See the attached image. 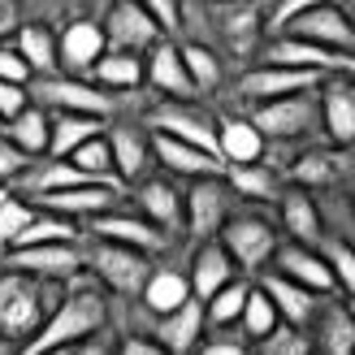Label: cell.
I'll list each match as a JSON object with an SVG mask.
<instances>
[{
    "label": "cell",
    "instance_id": "obj_3",
    "mask_svg": "<svg viewBox=\"0 0 355 355\" xmlns=\"http://www.w3.org/2000/svg\"><path fill=\"white\" fill-rule=\"evenodd\" d=\"M316 87L312 92H291V96H273V100L252 104L247 117L264 135V144H295V139H304L316 126Z\"/></svg>",
    "mask_w": 355,
    "mask_h": 355
},
{
    "label": "cell",
    "instance_id": "obj_8",
    "mask_svg": "<svg viewBox=\"0 0 355 355\" xmlns=\"http://www.w3.org/2000/svg\"><path fill=\"white\" fill-rule=\"evenodd\" d=\"M316 121L329 135L334 148H355V78L351 74H325L316 87Z\"/></svg>",
    "mask_w": 355,
    "mask_h": 355
},
{
    "label": "cell",
    "instance_id": "obj_4",
    "mask_svg": "<svg viewBox=\"0 0 355 355\" xmlns=\"http://www.w3.org/2000/svg\"><path fill=\"white\" fill-rule=\"evenodd\" d=\"M83 269H92L109 291L135 299L139 291H144L148 273H152V260H148V252H139V247H130V243L96 239V243H92V252L83 256Z\"/></svg>",
    "mask_w": 355,
    "mask_h": 355
},
{
    "label": "cell",
    "instance_id": "obj_47",
    "mask_svg": "<svg viewBox=\"0 0 355 355\" xmlns=\"http://www.w3.org/2000/svg\"><path fill=\"white\" fill-rule=\"evenodd\" d=\"M26 104H31V92H26V83L0 78V121H9L17 109H26Z\"/></svg>",
    "mask_w": 355,
    "mask_h": 355
},
{
    "label": "cell",
    "instance_id": "obj_41",
    "mask_svg": "<svg viewBox=\"0 0 355 355\" xmlns=\"http://www.w3.org/2000/svg\"><path fill=\"white\" fill-rule=\"evenodd\" d=\"M182 48V65H187V74H191V87H195V96H208V92H217V83H221V65L217 57L204 48V44H178Z\"/></svg>",
    "mask_w": 355,
    "mask_h": 355
},
{
    "label": "cell",
    "instance_id": "obj_21",
    "mask_svg": "<svg viewBox=\"0 0 355 355\" xmlns=\"http://www.w3.org/2000/svg\"><path fill=\"white\" fill-rule=\"evenodd\" d=\"M139 208H144V217L152 225H161L165 234L173 230H187V204H182V191H178L169 178H144L135 191Z\"/></svg>",
    "mask_w": 355,
    "mask_h": 355
},
{
    "label": "cell",
    "instance_id": "obj_29",
    "mask_svg": "<svg viewBox=\"0 0 355 355\" xmlns=\"http://www.w3.org/2000/svg\"><path fill=\"white\" fill-rule=\"evenodd\" d=\"M343 173H347V156H343V148H312V152H304V156H295L291 182L316 191V187L338 182Z\"/></svg>",
    "mask_w": 355,
    "mask_h": 355
},
{
    "label": "cell",
    "instance_id": "obj_54",
    "mask_svg": "<svg viewBox=\"0 0 355 355\" xmlns=\"http://www.w3.org/2000/svg\"><path fill=\"white\" fill-rule=\"evenodd\" d=\"M338 5H343V9H347L351 17H355V0H338Z\"/></svg>",
    "mask_w": 355,
    "mask_h": 355
},
{
    "label": "cell",
    "instance_id": "obj_57",
    "mask_svg": "<svg viewBox=\"0 0 355 355\" xmlns=\"http://www.w3.org/2000/svg\"><path fill=\"white\" fill-rule=\"evenodd\" d=\"M0 126H5V121H0Z\"/></svg>",
    "mask_w": 355,
    "mask_h": 355
},
{
    "label": "cell",
    "instance_id": "obj_10",
    "mask_svg": "<svg viewBox=\"0 0 355 355\" xmlns=\"http://www.w3.org/2000/svg\"><path fill=\"white\" fill-rule=\"evenodd\" d=\"M35 208H48V212H61L69 221H92L96 212L113 208L117 200V182H100V178H87V182H69L57 191H44V195H31Z\"/></svg>",
    "mask_w": 355,
    "mask_h": 355
},
{
    "label": "cell",
    "instance_id": "obj_36",
    "mask_svg": "<svg viewBox=\"0 0 355 355\" xmlns=\"http://www.w3.org/2000/svg\"><path fill=\"white\" fill-rule=\"evenodd\" d=\"M139 299H144V308L152 316H161V312L178 308L182 299H191V282L182 273H173V269H152L148 282H144V291H139Z\"/></svg>",
    "mask_w": 355,
    "mask_h": 355
},
{
    "label": "cell",
    "instance_id": "obj_13",
    "mask_svg": "<svg viewBox=\"0 0 355 355\" xmlns=\"http://www.w3.org/2000/svg\"><path fill=\"white\" fill-rule=\"evenodd\" d=\"M100 31H104V44H109V48H126V52H148L165 35L161 22H156L139 0H117Z\"/></svg>",
    "mask_w": 355,
    "mask_h": 355
},
{
    "label": "cell",
    "instance_id": "obj_46",
    "mask_svg": "<svg viewBox=\"0 0 355 355\" xmlns=\"http://www.w3.org/2000/svg\"><path fill=\"white\" fill-rule=\"evenodd\" d=\"M225 338H208V329H204V338H200V347L195 351H204V355H243L247 351V338H243V329L239 334H230L234 325H217Z\"/></svg>",
    "mask_w": 355,
    "mask_h": 355
},
{
    "label": "cell",
    "instance_id": "obj_31",
    "mask_svg": "<svg viewBox=\"0 0 355 355\" xmlns=\"http://www.w3.org/2000/svg\"><path fill=\"white\" fill-rule=\"evenodd\" d=\"M92 135H104L100 113H52V135H48V156H69Z\"/></svg>",
    "mask_w": 355,
    "mask_h": 355
},
{
    "label": "cell",
    "instance_id": "obj_40",
    "mask_svg": "<svg viewBox=\"0 0 355 355\" xmlns=\"http://www.w3.org/2000/svg\"><path fill=\"white\" fill-rule=\"evenodd\" d=\"M69 161H74L87 178H100V182H117L113 173V148H109V135H92L87 144H78L69 152Z\"/></svg>",
    "mask_w": 355,
    "mask_h": 355
},
{
    "label": "cell",
    "instance_id": "obj_5",
    "mask_svg": "<svg viewBox=\"0 0 355 355\" xmlns=\"http://www.w3.org/2000/svg\"><path fill=\"white\" fill-rule=\"evenodd\" d=\"M26 92L35 104H44L48 113H100L109 117L113 113V100L109 92H100V83H83V78H69V74H31Z\"/></svg>",
    "mask_w": 355,
    "mask_h": 355
},
{
    "label": "cell",
    "instance_id": "obj_30",
    "mask_svg": "<svg viewBox=\"0 0 355 355\" xmlns=\"http://www.w3.org/2000/svg\"><path fill=\"white\" fill-rule=\"evenodd\" d=\"M5 135H9L22 152L44 156V152H48V135H52V113L44 109V104L31 100L26 109H17V113L5 121Z\"/></svg>",
    "mask_w": 355,
    "mask_h": 355
},
{
    "label": "cell",
    "instance_id": "obj_32",
    "mask_svg": "<svg viewBox=\"0 0 355 355\" xmlns=\"http://www.w3.org/2000/svg\"><path fill=\"white\" fill-rule=\"evenodd\" d=\"M13 48L22 52V61L31 65V74H57L61 69V57H57V35H52L48 26H35V22H26V26H17L13 31Z\"/></svg>",
    "mask_w": 355,
    "mask_h": 355
},
{
    "label": "cell",
    "instance_id": "obj_45",
    "mask_svg": "<svg viewBox=\"0 0 355 355\" xmlns=\"http://www.w3.org/2000/svg\"><path fill=\"white\" fill-rule=\"evenodd\" d=\"M31 161H35V156L17 148L13 139L5 135V126H0V187H13L17 178L26 173V165H31Z\"/></svg>",
    "mask_w": 355,
    "mask_h": 355
},
{
    "label": "cell",
    "instance_id": "obj_35",
    "mask_svg": "<svg viewBox=\"0 0 355 355\" xmlns=\"http://www.w3.org/2000/svg\"><path fill=\"white\" fill-rule=\"evenodd\" d=\"M109 148H113V173H117V182H135V178H144V169L152 161V144H148L144 135L113 130L109 135Z\"/></svg>",
    "mask_w": 355,
    "mask_h": 355
},
{
    "label": "cell",
    "instance_id": "obj_56",
    "mask_svg": "<svg viewBox=\"0 0 355 355\" xmlns=\"http://www.w3.org/2000/svg\"><path fill=\"white\" fill-rule=\"evenodd\" d=\"M208 5H217V0H208Z\"/></svg>",
    "mask_w": 355,
    "mask_h": 355
},
{
    "label": "cell",
    "instance_id": "obj_53",
    "mask_svg": "<svg viewBox=\"0 0 355 355\" xmlns=\"http://www.w3.org/2000/svg\"><path fill=\"white\" fill-rule=\"evenodd\" d=\"M334 69L355 78V52H334Z\"/></svg>",
    "mask_w": 355,
    "mask_h": 355
},
{
    "label": "cell",
    "instance_id": "obj_17",
    "mask_svg": "<svg viewBox=\"0 0 355 355\" xmlns=\"http://www.w3.org/2000/svg\"><path fill=\"white\" fill-rule=\"evenodd\" d=\"M204 329H208V321H204V299H182L178 308H169V312H161L156 316V343H161V351H169V355H187V351H195L200 347V338H204Z\"/></svg>",
    "mask_w": 355,
    "mask_h": 355
},
{
    "label": "cell",
    "instance_id": "obj_12",
    "mask_svg": "<svg viewBox=\"0 0 355 355\" xmlns=\"http://www.w3.org/2000/svg\"><path fill=\"white\" fill-rule=\"evenodd\" d=\"M5 264L48 282H74L83 273V252L78 243H35V247H9Z\"/></svg>",
    "mask_w": 355,
    "mask_h": 355
},
{
    "label": "cell",
    "instance_id": "obj_33",
    "mask_svg": "<svg viewBox=\"0 0 355 355\" xmlns=\"http://www.w3.org/2000/svg\"><path fill=\"white\" fill-rule=\"evenodd\" d=\"M35 243H78V225L61 217V212H48V208H35L31 221L13 234L9 247H35ZM5 247V252H9Z\"/></svg>",
    "mask_w": 355,
    "mask_h": 355
},
{
    "label": "cell",
    "instance_id": "obj_43",
    "mask_svg": "<svg viewBox=\"0 0 355 355\" xmlns=\"http://www.w3.org/2000/svg\"><path fill=\"white\" fill-rule=\"evenodd\" d=\"M321 256L329 260V273H334V286H338L343 295L355 299V247L351 243H321Z\"/></svg>",
    "mask_w": 355,
    "mask_h": 355
},
{
    "label": "cell",
    "instance_id": "obj_23",
    "mask_svg": "<svg viewBox=\"0 0 355 355\" xmlns=\"http://www.w3.org/2000/svg\"><path fill=\"white\" fill-rule=\"evenodd\" d=\"M239 273V264L230 260V252L221 247V239L212 234V239H200V252H195V260H191V295L195 299H208L212 291H221L230 277Z\"/></svg>",
    "mask_w": 355,
    "mask_h": 355
},
{
    "label": "cell",
    "instance_id": "obj_20",
    "mask_svg": "<svg viewBox=\"0 0 355 355\" xmlns=\"http://www.w3.org/2000/svg\"><path fill=\"white\" fill-rule=\"evenodd\" d=\"M92 234L96 239H113V243H130L139 247V252H161L165 247V230L161 225H152L148 217H130V212H113V208H104L92 217Z\"/></svg>",
    "mask_w": 355,
    "mask_h": 355
},
{
    "label": "cell",
    "instance_id": "obj_18",
    "mask_svg": "<svg viewBox=\"0 0 355 355\" xmlns=\"http://www.w3.org/2000/svg\"><path fill=\"white\" fill-rule=\"evenodd\" d=\"M144 78H148L161 96H169V100H191V96H195L191 74H187V65H182V48H178L173 40H165V35L148 48Z\"/></svg>",
    "mask_w": 355,
    "mask_h": 355
},
{
    "label": "cell",
    "instance_id": "obj_27",
    "mask_svg": "<svg viewBox=\"0 0 355 355\" xmlns=\"http://www.w3.org/2000/svg\"><path fill=\"white\" fill-rule=\"evenodd\" d=\"M277 212H282V230L299 243H321V208H316L308 187H291L277 195Z\"/></svg>",
    "mask_w": 355,
    "mask_h": 355
},
{
    "label": "cell",
    "instance_id": "obj_16",
    "mask_svg": "<svg viewBox=\"0 0 355 355\" xmlns=\"http://www.w3.org/2000/svg\"><path fill=\"white\" fill-rule=\"evenodd\" d=\"M152 144V156L161 161L169 173H182V178H204V173H225V161L217 152H208L200 144H187L178 135H165V130H152L148 135Z\"/></svg>",
    "mask_w": 355,
    "mask_h": 355
},
{
    "label": "cell",
    "instance_id": "obj_2",
    "mask_svg": "<svg viewBox=\"0 0 355 355\" xmlns=\"http://www.w3.org/2000/svg\"><path fill=\"white\" fill-rule=\"evenodd\" d=\"M52 312V282L26 269H0V343L22 347Z\"/></svg>",
    "mask_w": 355,
    "mask_h": 355
},
{
    "label": "cell",
    "instance_id": "obj_24",
    "mask_svg": "<svg viewBox=\"0 0 355 355\" xmlns=\"http://www.w3.org/2000/svg\"><path fill=\"white\" fill-rule=\"evenodd\" d=\"M104 48L109 44H104V31L96 22H69L57 35V57H61V69H69V74H87Z\"/></svg>",
    "mask_w": 355,
    "mask_h": 355
},
{
    "label": "cell",
    "instance_id": "obj_28",
    "mask_svg": "<svg viewBox=\"0 0 355 355\" xmlns=\"http://www.w3.org/2000/svg\"><path fill=\"white\" fill-rule=\"evenodd\" d=\"M225 182H230V195H243L252 204H273L282 195V178L273 165L264 161H243V165H225Z\"/></svg>",
    "mask_w": 355,
    "mask_h": 355
},
{
    "label": "cell",
    "instance_id": "obj_22",
    "mask_svg": "<svg viewBox=\"0 0 355 355\" xmlns=\"http://www.w3.org/2000/svg\"><path fill=\"white\" fill-rule=\"evenodd\" d=\"M260 286H264V295L273 299V308H277L282 321H291V325H299V329H308L316 304H321V295L308 291L304 282H295V277H286V273H277V269H273V273H264V277H260Z\"/></svg>",
    "mask_w": 355,
    "mask_h": 355
},
{
    "label": "cell",
    "instance_id": "obj_48",
    "mask_svg": "<svg viewBox=\"0 0 355 355\" xmlns=\"http://www.w3.org/2000/svg\"><path fill=\"white\" fill-rule=\"evenodd\" d=\"M139 5H144L156 22H161V31H169V35L182 26V0H139Z\"/></svg>",
    "mask_w": 355,
    "mask_h": 355
},
{
    "label": "cell",
    "instance_id": "obj_6",
    "mask_svg": "<svg viewBox=\"0 0 355 355\" xmlns=\"http://www.w3.org/2000/svg\"><path fill=\"white\" fill-rule=\"evenodd\" d=\"M277 35H299V40L321 44L329 52H355V17L338 0H325V5H312L304 13H295Z\"/></svg>",
    "mask_w": 355,
    "mask_h": 355
},
{
    "label": "cell",
    "instance_id": "obj_44",
    "mask_svg": "<svg viewBox=\"0 0 355 355\" xmlns=\"http://www.w3.org/2000/svg\"><path fill=\"white\" fill-rule=\"evenodd\" d=\"M31 212H35V208L17 200V191H5V195H0V252H5V247L13 243V234L31 221Z\"/></svg>",
    "mask_w": 355,
    "mask_h": 355
},
{
    "label": "cell",
    "instance_id": "obj_25",
    "mask_svg": "<svg viewBox=\"0 0 355 355\" xmlns=\"http://www.w3.org/2000/svg\"><path fill=\"white\" fill-rule=\"evenodd\" d=\"M217 31L230 52L247 57L260 40V9L252 0H217Z\"/></svg>",
    "mask_w": 355,
    "mask_h": 355
},
{
    "label": "cell",
    "instance_id": "obj_14",
    "mask_svg": "<svg viewBox=\"0 0 355 355\" xmlns=\"http://www.w3.org/2000/svg\"><path fill=\"white\" fill-rule=\"evenodd\" d=\"M269 260H273L277 273L304 282V286L316 291V295H334V291H338V286H334V273H329V260L321 256V247H316V243H299V239L282 243L277 239V247H273Z\"/></svg>",
    "mask_w": 355,
    "mask_h": 355
},
{
    "label": "cell",
    "instance_id": "obj_19",
    "mask_svg": "<svg viewBox=\"0 0 355 355\" xmlns=\"http://www.w3.org/2000/svg\"><path fill=\"white\" fill-rule=\"evenodd\" d=\"M308 334H312V347L325 351V355H351L355 351V316L329 295H321V304H316L312 321H308Z\"/></svg>",
    "mask_w": 355,
    "mask_h": 355
},
{
    "label": "cell",
    "instance_id": "obj_37",
    "mask_svg": "<svg viewBox=\"0 0 355 355\" xmlns=\"http://www.w3.org/2000/svg\"><path fill=\"white\" fill-rule=\"evenodd\" d=\"M269 61H282V65H304V69H325L334 74V52L321 48V44H308L299 35H277L269 44Z\"/></svg>",
    "mask_w": 355,
    "mask_h": 355
},
{
    "label": "cell",
    "instance_id": "obj_15",
    "mask_svg": "<svg viewBox=\"0 0 355 355\" xmlns=\"http://www.w3.org/2000/svg\"><path fill=\"white\" fill-rule=\"evenodd\" d=\"M148 130H165V135L187 139V144H200L208 152H217V126H212V117L200 113L191 100H169L165 96V104H156L148 113Z\"/></svg>",
    "mask_w": 355,
    "mask_h": 355
},
{
    "label": "cell",
    "instance_id": "obj_1",
    "mask_svg": "<svg viewBox=\"0 0 355 355\" xmlns=\"http://www.w3.org/2000/svg\"><path fill=\"white\" fill-rule=\"evenodd\" d=\"M104 321H109V299H104V291H100V286H74V291L61 299V304H52L48 321L22 343V351H26V355L69 351V347L87 343L92 334H100Z\"/></svg>",
    "mask_w": 355,
    "mask_h": 355
},
{
    "label": "cell",
    "instance_id": "obj_26",
    "mask_svg": "<svg viewBox=\"0 0 355 355\" xmlns=\"http://www.w3.org/2000/svg\"><path fill=\"white\" fill-rule=\"evenodd\" d=\"M217 126V156L225 165H243V161H260L264 156V135L252 126V117H212Z\"/></svg>",
    "mask_w": 355,
    "mask_h": 355
},
{
    "label": "cell",
    "instance_id": "obj_11",
    "mask_svg": "<svg viewBox=\"0 0 355 355\" xmlns=\"http://www.w3.org/2000/svg\"><path fill=\"white\" fill-rule=\"evenodd\" d=\"M325 78V69H304V65H282V61H264L256 69H247L239 78V96L243 100H273V96H291V92H312Z\"/></svg>",
    "mask_w": 355,
    "mask_h": 355
},
{
    "label": "cell",
    "instance_id": "obj_52",
    "mask_svg": "<svg viewBox=\"0 0 355 355\" xmlns=\"http://www.w3.org/2000/svg\"><path fill=\"white\" fill-rule=\"evenodd\" d=\"M121 355H161V343H148V338H126V343H121Z\"/></svg>",
    "mask_w": 355,
    "mask_h": 355
},
{
    "label": "cell",
    "instance_id": "obj_9",
    "mask_svg": "<svg viewBox=\"0 0 355 355\" xmlns=\"http://www.w3.org/2000/svg\"><path fill=\"white\" fill-rule=\"evenodd\" d=\"M187 204V230L195 239H212L221 230V221L230 217V182L225 173H204L191 178V187L182 191Z\"/></svg>",
    "mask_w": 355,
    "mask_h": 355
},
{
    "label": "cell",
    "instance_id": "obj_34",
    "mask_svg": "<svg viewBox=\"0 0 355 355\" xmlns=\"http://www.w3.org/2000/svg\"><path fill=\"white\" fill-rule=\"evenodd\" d=\"M92 74H96L100 87H113V92L139 87L144 83V57H139V52H126V48H104L100 61L92 65Z\"/></svg>",
    "mask_w": 355,
    "mask_h": 355
},
{
    "label": "cell",
    "instance_id": "obj_42",
    "mask_svg": "<svg viewBox=\"0 0 355 355\" xmlns=\"http://www.w3.org/2000/svg\"><path fill=\"white\" fill-rule=\"evenodd\" d=\"M256 351L260 355H308L312 351V334L291 325V321H277L264 338H256Z\"/></svg>",
    "mask_w": 355,
    "mask_h": 355
},
{
    "label": "cell",
    "instance_id": "obj_39",
    "mask_svg": "<svg viewBox=\"0 0 355 355\" xmlns=\"http://www.w3.org/2000/svg\"><path fill=\"white\" fill-rule=\"evenodd\" d=\"M277 321H282V316H277V308H273V299L264 295V286H247V304H243V316H239L243 338L256 343V338H264V334H269Z\"/></svg>",
    "mask_w": 355,
    "mask_h": 355
},
{
    "label": "cell",
    "instance_id": "obj_49",
    "mask_svg": "<svg viewBox=\"0 0 355 355\" xmlns=\"http://www.w3.org/2000/svg\"><path fill=\"white\" fill-rule=\"evenodd\" d=\"M0 78H13V83H31V65L22 61V52L9 48L0 40Z\"/></svg>",
    "mask_w": 355,
    "mask_h": 355
},
{
    "label": "cell",
    "instance_id": "obj_7",
    "mask_svg": "<svg viewBox=\"0 0 355 355\" xmlns=\"http://www.w3.org/2000/svg\"><path fill=\"white\" fill-rule=\"evenodd\" d=\"M217 239L230 252V260L239 264V273H260L277 247V230L264 217H225Z\"/></svg>",
    "mask_w": 355,
    "mask_h": 355
},
{
    "label": "cell",
    "instance_id": "obj_55",
    "mask_svg": "<svg viewBox=\"0 0 355 355\" xmlns=\"http://www.w3.org/2000/svg\"><path fill=\"white\" fill-rule=\"evenodd\" d=\"M351 208H355V195H351Z\"/></svg>",
    "mask_w": 355,
    "mask_h": 355
},
{
    "label": "cell",
    "instance_id": "obj_50",
    "mask_svg": "<svg viewBox=\"0 0 355 355\" xmlns=\"http://www.w3.org/2000/svg\"><path fill=\"white\" fill-rule=\"evenodd\" d=\"M312 5H325V0H277V5H273V17H269L273 31H282L295 13H304V9H312Z\"/></svg>",
    "mask_w": 355,
    "mask_h": 355
},
{
    "label": "cell",
    "instance_id": "obj_51",
    "mask_svg": "<svg viewBox=\"0 0 355 355\" xmlns=\"http://www.w3.org/2000/svg\"><path fill=\"white\" fill-rule=\"evenodd\" d=\"M17 26H22V0H0V40H9Z\"/></svg>",
    "mask_w": 355,
    "mask_h": 355
},
{
    "label": "cell",
    "instance_id": "obj_38",
    "mask_svg": "<svg viewBox=\"0 0 355 355\" xmlns=\"http://www.w3.org/2000/svg\"><path fill=\"white\" fill-rule=\"evenodd\" d=\"M243 304H247V282L230 277L221 291H212V295L204 299V321H208V329H217V325H239Z\"/></svg>",
    "mask_w": 355,
    "mask_h": 355
}]
</instances>
